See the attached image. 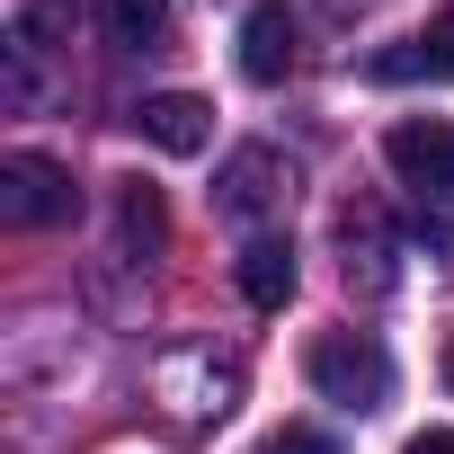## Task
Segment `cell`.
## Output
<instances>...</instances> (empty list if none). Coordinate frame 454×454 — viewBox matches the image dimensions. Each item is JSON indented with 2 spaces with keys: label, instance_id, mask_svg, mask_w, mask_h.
Returning <instances> with one entry per match:
<instances>
[{
  "label": "cell",
  "instance_id": "obj_1",
  "mask_svg": "<svg viewBox=\"0 0 454 454\" xmlns=\"http://www.w3.org/2000/svg\"><path fill=\"white\" fill-rule=\"evenodd\" d=\"M312 392L321 401H339V410H383L392 401V356H383V339L374 330H330L321 348H312Z\"/></svg>",
  "mask_w": 454,
  "mask_h": 454
},
{
  "label": "cell",
  "instance_id": "obj_2",
  "mask_svg": "<svg viewBox=\"0 0 454 454\" xmlns=\"http://www.w3.org/2000/svg\"><path fill=\"white\" fill-rule=\"evenodd\" d=\"M214 205L232 214V223H250V241H259V223H277L294 205V160L277 143H241L232 160L214 169Z\"/></svg>",
  "mask_w": 454,
  "mask_h": 454
},
{
  "label": "cell",
  "instance_id": "obj_3",
  "mask_svg": "<svg viewBox=\"0 0 454 454\" xmlns=\"http://www.w3.org/2000/svg\"><path fill=\"white\" fill-rule=\"evenodd\" d=\"M72 214H81V187H72L63 160H45V152H10L0 160V223L54 232V223H72Z\"/></svg>",
  "mask_w": 454,
  "mask_h": 454
},
{
  "label": "cell",
  "instance_id": "obj_4",
  "mask_svg": "<svg viewBox=\"0 0 454 454\" xmlns=\"http://www.w3.org/2000/svg\"><path fill=\"white\" fill-rule=\"evenodd\" d=\"M383 160L401 169V187L454 205V125H445V116H401V125L383 134Z\"/></svg>",
  "mask_w": 454,
  "mask_h": 454
},
{
  "label": "cell",
  "instance_id": "obj_5",
  "mask_svg": "<svg viewBox=\"0 0 454 454\" xmlns=\"http://www.w3.org/2000/svg\"><path fill=\"white\" fill-rule=\"evenodd\" d=\"M134 134H143L152 152H178V160H187V152L214 143V107H205L196 90H152V98L134 107Z\"/></svg>",
  "mask_w": 454,
  "mask_h": 454
},
{
  "label": "cell",
  "instance_id": "obj_6",
  "mask_svg": "<svg viewBox=\"0 0 454 454\" xmlns=\"http://www.w3.org/2000/svg\"><path fill=\"white\" fill-rule=\"evenodd\" d=\"M365 81H454V10H436L419 36L383 45V54L365 63Z\"/></svg>",
  "mask_w": 454,
  "mask_h": 454
},
{
  "label": "cell",
  "instance_id": "obj_7",
  "mask_svg": "<svg viewBox=\"0 0 454 454\" xmlns=\"http://www.w3.org/2000/svg\"><path fill=\"white\" fill-rule=\"evenodd\" d=\"M241 72L259 90H277L294 72V10H286V0H259V10L241 19Z\"/></svg>",
  "mask_w": 454,
  "mask_h": 454
},
{
  "label": "cell",
  "instance_id": "obj_8",
  "mask_svg": "<svg viewBox=\"0 0 454 454\" xmlns=\"http://www.w3.org/2000/svg\"><path fill=\"white\" fill-rule=\"evenodd\" d=\"M241 294H250L259 312H286V294H294V241L259 232V241L241 250Z\"/></svg>",
  "mask_w": 454,
  "mask_h": 454
},
{
  "label": "cell",
  "instance_id": "obj_9",
  "mask_svg": "<svg viewBox=\"0 0 454 454\" xmlns=\"http://www.w3.org/2000/svg\"><path fill=\"white\" fill-rule=\"evenodd\" d=\"M98 27H107V45L152 54V45L169 36V0H98Z\"/></svg>",
  "mask_w": 454,
  "mask_h": 454
},
{
  "label": "cell",
  "instance_id": "obj_10",
  "mask_svg": "<svg viewBox=\"0 0 454 454\" xmlns=\"http://www.w3.org/2000/svg\"><path fill=\"white\" fill-rule=\"evenodd\" d=\"M116 223H125V250L160 259V241H169V214H160V187H152V178H125V187H116Z\"/></svg>",
  "mask_w": 454,
  "mask_h": 454
},
{
  "label": "cell",
  "instance_id": "obj_11",
  "mask_svg": "<svg viewBox=\"0 0 454 454\" xmlns=\"http://www.w3.org/2000/svg\"><path fill=\"white\" fill-rule=\"evenodd\" d=\"M54 36H72V0H27V10H19V27H10V45H19V63H36V54H54Z\"/></svg>",
  "mask_w": 454,
  "mask_h": 454
},
{
  "label": "cell",
  "instance_id": "obj_12",
  "mask_svg": "<svg viewBox=\"0 0 454 454\" xmlns=\"http://www.w3.org/2000/svg\"><path fill=\"white\" fill-rule=\"evenodd\" d=\"M259 454H339V445H330L321 427H277V436H268Z\"/></svg>",
  "mask_w": 454,
  "mask_h": 454
},
{
  "label": "cell",
  "instance_id": "obj_13",
  "mask_svg": "<svg viewBox=\"0 0 454 454\" xmlns=\"http://www.w3.org/2000/svg\"><path fill=\"white\" fill-rule=\"evenodd\" d=\"M410 454H454V427H419V436H410Z\"/></svg>",
  "mask_w": 454,
  "mask_h": 454
},
{
  "label": "cell",
  "instance_id": "obj_14",
  "mask_svg": "<svg viewBox=\"0 0 454 454\" xmlns=\"http://www.w3.org/2000/svg\"><path fill=\"white\" fill-rule=\"evenodd\" d=\"M445 383H454V348H445Z\"/></svg>",
  "mask_w": 454,
  "mask_h": 454
}]
</instances>
